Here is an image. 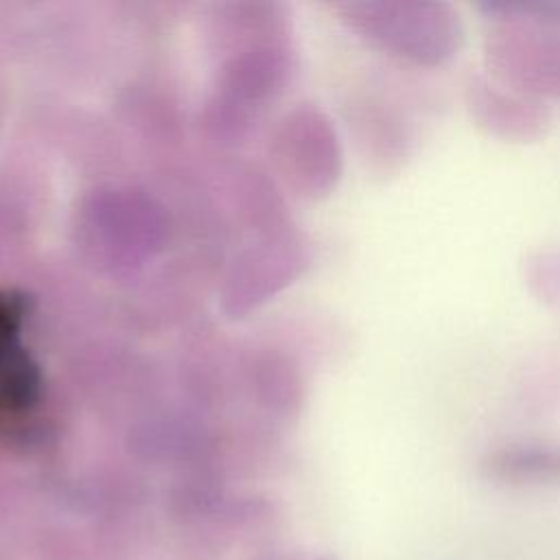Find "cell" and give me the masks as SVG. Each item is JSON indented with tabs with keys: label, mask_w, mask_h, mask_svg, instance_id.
Wrapping results in <instances>:
<instances>
[{
	"label": "cell",
	"mask_w": 560,
	"mask_h": 560,
	"mask_svg": "<svg viewBox=\"0 0 560 560\" xmlns=\"http://www.w3.org/2000/svg\"><path fill=\"white\" fill-rule=\"evenodd\" d=\"M464 103L472 122L501 142L532 144L551 129L547 103L518 94L481 72L466 79Z\"/></svg>",
	"instance_id": "cell-3"
},
{
	"label": "cell",
	"mask_w": 560,
	"mask_h": 560,
	"mask_svg": "<svg viewBox=\"0 0 560 560\" xmlns=\"http://www.w3.org/2000/svg\"><path fill=\"white\" fill-rule=\"evenodd\" d=\"M525 276L532 293L547 306L560 311V249H545L529 256Z\"/></svg>",
	"instance_id": "cell-6"
},
{
	"label": "cell",
	"mask_w": 560,
	"mask_h": 560,
	"mask_svg": "<svg viewBox=\"0 0 560 560\" xmlns=\"http://www.w3.org/2000/svg\"><path fill=\"white\" fill-rule=\"evenodd\" d=\"M18 311L0 295V422L26 411L33 402L35 381L26 359L13 348Z\"/></svg>",
	"instance_id": "cell-5"
},
{
	"label": "cell",
	"mask_w": 560,
	"mask_h": 560,
	"mask_svg": "<svg viewBox=\"0 0 560 560\" xmlns=\"http://www.w3.org/2000/svg\"><path fill=\"white\" fill-rule=\"evenodd\" d=\"M350 22L372 44L416 68L451 63L466 35L457 9L429 0L354 4Z\"/></svg>",
	"instance_id": "cell-2"
},
{
	"label": "cell",
	"mask_w": 560,
	"mask_h": 560,
	"mask_svg": "<svg viewBox=\"0 0 560 560\" xmlns=\"http://www.w3.org/2000/svg\"><path fill=\"white\" fill-rule=\"evenodd\" d=\"M486 74L536 101L560 98V2H486Z\"/></svg>",
	"instance_id": "cell-1"
},
{
	"label": "cell",
	"mask_w": 560,
	"mask_h": 560,
	"mask_svg": "<svg viewBox=\"0 0 560 560\" xmlns=\"http://www.w3.org/2000/svg\"><path fill=\"white\" fill-rule=\"evenodd\" d=\"M483 479L508 488L560 486V446L508 442L488 448L479 459Z\"/></svg>",
	"instance_id": "cell-4"
}]
</instances>
